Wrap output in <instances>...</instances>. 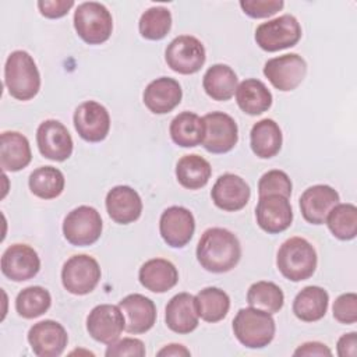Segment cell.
<instances>
[{
  "mask_svg": "<svg viewBox=\"0 0 357 357\" xmlns=\"http://www.w3.org/2000/svg\"><path fill=\"white\" fill-rule=\"evenodd\" d=\"M172 28V14L166 7H151L139 18L138 29L142 38L149 40L163 39Z\"/></svg>",
  "mask_w": 357,
  "mask_h": 357,
  "instance_id": "74e56055",
  "label": "cell"
},
{
  "mask_svg": "<svg viewBox=\"0 0 357 357\" xmlns=\"http://www.w3.org/2000/svg\"><path fill=\"white\" fill-rule=\"evenodd\" d=\"M241 258L238 238L223 227L206 229L197 245V259L204 269L213 273L231 271Z\"/></svg>",
  "mask_w": 357,
  "mask_h": 357,
  "instance_id": "6da1fadb",
  "label": "cell"
},
{
  "mask_svg": "<svg viewBox=\"0 0 357 357\" xmlns=\"http://www.w3.org/2000/svg\"><path fill=\"white\" fill-rule=\"evenodd\" d=\"M52 304L50 293L42 286H29L21 290L15 298V310L20 317L33 319L43 315Z\"/></svg>",
  "mask_w": 357,
  "mask_h": 357,
  "instance_id": "d590c367",
  "label": "cell"
},
{
  "mask_svg": "<svg viewBox=\"0 0 357 357\" xmlns=\"http://www.w3.org/2000/svg\"><path fill=\"white\" fill-rule=\"evenodd\" d=\"M198 318L195 297L192 294L178 293L169 300L165 321L170 331L178 335H187L197 329Z\"/></svg>",
  "mask_w": 357,
  "mask_h": 357,
  "instance_id": "cb8c5ba5",
  "label": "cell"
},
{
  "mask_svg": "<svg viewBox=\"0 0 357 357\" xmlns=\"http://www.w3.org/2000/svg\"><path fill=\"white\" fill-rule=\"evenodd\" d=\"M282 0H241L240 7L251 18H268L283 8Z\"/></svg>",
  "mask_w": 357,
  "mask_h": 357,
  "instance_id": "60d3db41",
  "label": "cell"
},
{
  "mask_svg": "<svg viewBox=\"0 0 357 357\" xmlns=\"http://www.w3.org/2000/svg\"><path fill=\"white\" fill-rule=\"evenodd\" d=\"M119 307L126 321L124 331L128 333H145L156 322V307L151 298L142 294L134 293L126 296L119 303Z\"/></svg>",
  "mask_w": 357,
  "mask_h": 357,
  "instance_id": "44dd1931",
  "label": "cell"
},
{
  "mask_svg": "<svg viewBox=\"0 0 357 357\" xmlns=\"http://www.w3.org/2000/svg\"><path fill=\"white\" fill-rule=\"evenodd\" d=\"M291 180L282 170H269L258 181V195H269L278 194L289 198L291 195Z\"/></svg>",
  "mask_w": 357,
  "mask_h": 357,
  "instance_id": "f35d334b",
  "label": "cell"
},
{
  "mask_svg": "<svg viewBox=\"0 0 357 357\" xmlns=\"http://www.w3.org/2000/svg\"><path fill=\"white\" fill-rule=\"evenodd\" d=\"M139 283L149 291L165 293L178 282L177 268L167 259L153 258L142 264L138 272Z\"/></svg>",
  "mask_w": 357,
  "mask_h": 357,
  "instance_id": "484cf974",
  "label": "cell"
},
{
  "mask_svg": "<svg viewBox=\"0 0 357 357\" xmlns=\"http://www.w3.org/2000/svg\"><path fill=\"white\" fill-rule=\"evenodd\" d=\"M333 318L344 325H351L357 321V294H340L333 303Z\"/></svg>",
  "mask_w": 357,
  "mask_h": 357,
  "instance_id": "ab89813d",
  "label": "cell"
},
{
  "mask_svg": "<svg viewBox=\"0 0 357 357\" xmlns=\"http://www.w3.org/2000/svg\"><path fill=\"white\" fill-rule=\"evenodd\" d=\"M325 223L339 240H353L357 234V208L353 204H337L326 216Z\"/></svg>",
  "mask_w": 357,
  "mask_h": 357,
  "instance_id": "8d00e7d4",
  "label": "cell"
},
{
  "mask_svg": "<svg viewBox=\"0 0 357 357\" xmlns=\"http://www.w3.org/2000/svg\"><path fill=\"white\" fill-rule=\"evenodd\" d=\"M212 174V167L199 155H185L176 165L177 181L188 190H199L206 185Z\"/></svg>",
  "mask_w": 357,
  "mask_h": 357,
  "instance_id": "4dcf8cb0",
  "label": "cell"
},
{
  "mask_svg": "<svg viewBox=\"0 0 357 357\" xmlns=\"http://www.w3.org/2000/svg\"><path fill=\"white\" fill-rule=\"evenodd\" d=\"M247 303L250 307L262 310L268 314H276L282 310L284 294L282 289L273 282H255L247 291Z\"/></svg>",
  "mask_w": 357,
  "mask_h": 357,
  "instance_id": "e575fe53",
  "label": "cell"
},
{
  "mask_svg": "<svg viewBox=\"0 0 357 357\" xmlns=\"http://www.w3.org/2000/svg\"><path fill=\"white\" fill-rule=\"evenodd\" d=\"M165 59L173 71L184 75L195 74L205 63V47L195 36L180 35L167 45Z\"/></svg>",
  "mask_w": 357,
  "mask_h": 357,
  "instance_id": "9c48e42d",
  "label": "cell"
},
{
  "mask_svg": "<svg viewBox=\"0 0 357 357\" xmlns=\"http://www.w3.org/2000/svg\"><path fill=\"white\" fill-rule=\"evenodd\" d=\"M126 328L124 315L119 305L100 304L91 310L86 318V331L96 342L110 344L116 342Z\"/></svg>",
  "mask_w": 357,
  "mask_h": 357,
  "instance_id": "7c38bea8",
  "label": "cell"
},
{
  "mask_svg": "<svg viewBox=\"0 0 357 357\" xmlns=\"http://www.w3.org/2000/svg\"><path fill=\"white\" fill-rule=\"evenodd\" d=\"M102 276L98 261L86 254L68 258L61 269V282L64 289L75 296L91 293Z\"/></svg>",
  "mask_w": 357,
  "mask_h": 357,
  "instance_id": "ba28073f",
  "label": "cell"
},
{
  "mask_svg": "<svg viewBox=\"0 0 357 357\" xmlns=\"http://www.w3.org/2000/svg\"><path fill=\"white\" fill-rule=\"evenodd\" d=\"M282 130L272 119L257 121L250 132L252 152L261 159H269L279 153L282 148Z\"/></svg>",
  "mask_w": 357,
  "mask_h": 357,
  "instance_id": "4316f807",
  "label": "cell"
},
{
  "mask_svg": "<svg viewBox=\"0 0 357 357\" xmlns=\"http://www.w3.org/2000/svg\"><path fill=\"white\" fill-rule=\"evenodd\" d=\"M102 227L99 212L92 206L81 205L64 218L63 234L71 245L86 247L99 240Z\"/></svg>",
  "mask_w": 357,
  "mask_h": 357,
  "instance_id": "52a82bcc",
  "label": "cell"
},
{
  "mask_svg": "<svg viewBox=\"0 0 357 357\" xmlns=\"http://www.w3.org/2000/svg\"><path fill=\"white\" fill-rule=\"evenodd\" d=\"M170 137L173 142L183 148H192L202 142L204 121L192 112L177 114L170 123Z\"/></svg>",
  "mask_w": 357,
  "mask_h": 357,
  "instance_id": "1f68e13d",
  "label": "cell"
},
{
  "mask_svg": "<svg viewBox=\"0 0 357 357\" xmlns=\"http://www.w3.org/2000/svg\"><path fill=\"white\" fill-rule=\"evenodd\" d=\"M337 356L340 357H356L357 356V333L349 332L344 333L337 340Z\"/></svg>",
  "mask_w": 357,
  "mask_h": 357,
  "instance_id": "f6af8a7d",
  "label": "cell"
},
{
  "mask_svg": "<svg viewBox=\"0 0 357 357\" xmlns=\"http://www.w3.org/2000/svg\"><path fill=\"white\" fill-rule=\"evenodd\" d=\"M275 331L276 326L272 314L254 307L241 308L233 319L234 336L248 349L268 346L273 340Z\"/></svg>",
  "mask_w": 357,
  "mask_h": 357,
  "instance_id": "277c9868",
  "label": "cell"
},
{
  "mask_svg": "<svg viewBox=\"0 0 357 357\" xmlns=\"http://www.w3.org/2000/svg\"><path fill=\"white\" fill-rule=\"evenodd\" d=\"M202 146L211 153H226L238 141V128L234 119L223 112H212L202 117Z\"/></svg>",
  "mask_w": 357,
  "mask_h": 357,
  "instance_id": "30bf717a",
  "label": "cell"
},
{
  "mask_svg": "<svg viewBox=\"0 0 357 357\" xmlns=\"http://www.w3.org/2000/svg\"><path fill=\"white\" fill-rule=\"evenodd\" d=\"M238 79L231 67L226 64H213L204 74L202 86L209 98L225 102L236 93Z\"/></svg>",
  "mask_w": 357,
  "mask_h": 357,
  "instance_id": "f546056e",
  "label": "cell"
},
{
  "mask_svg": "<svg viewBox=\"0 0 357 357\" xmlns=\"http://www.w3.org/2000/svg\"><path fill=\"white\" fill-rule=\"evenodd\" d=\"M250 187L244 178L237 174H222L213 184L211 197L213 204L223 211L236 212L243 209L250 201Z\"/></svg>",
  "mask_w": 357,
  "mask_h": 357,
  "instance_id": "d6986e66",
  "label": "cell"
},
{
  "mask_svg": "<svg viewBox=\"0 0 357 357\" xmlns=\"http://www.w3.org/2000/svg\"><path fill=\"white\" fill-rule=\"evenodd\" d=\"M195 230V219L184 206H169L160 215L159 231L163 241L173 247L181 248L190 243Z\"/></svg>",
  "mask_w": 357,
  "mask_h": 357,
  "instance_id": "2e32d148",
  "label": "cell"
},
{
  "mask_svg": "<svg viewBox=\"0 0 357 357\" xmlns=\"http://www.w3.org/2000/svg\"><path fill=\"white\" fill-rule=\"evenodd\" d=\"M183 91L180 84L170 77H160L149 82L144 91L142 99L149 112L166 114L181 102Z\"/></svg>",
  "mask_w": 357,
  "mask_h": 357,
  "instance_id": "7402d4cb",
  "label": "cell"
},
{
  "mask_svg": "<svg viewBox=\"0 0 357 357\" xmlns=\"http://www.w3.org/2000/svg\"><path fill=\"white\" fill-rule=\"evenodd\" d=\"M74 6L73 0H40L38 1V8L40 14L46 18H61Z\"/></svg>",
  "mask_w": 357,
  "mask_h": 357,
  "instance_id": "7bdbcfd3",
  "label": "cell"
},
{
  "mask_svg": "<svg viewBox=\"0 0 357 357\" xmlns=\"http://www.w3.org/2000/svg\"><path fill=\"white\" fill-rule=\"evenodd\" d=\"M236 102L244 113L258 116L271 107L272 93L262 81L248 78L237 85Z\"/></svg>",
  "mask_w": 357,
  "mask_h": 357,
  "instance_id": "83f0119b",
  "label": "cell"
},
{
  "mask_svg": "<svg viewBox=\"0 0 357 357\" xmlns=\"http://www.w3.org/2000/svg\"><path fill=\"white\" fill-rule=\"evenodd\" d=\"M106 209L112 220L119 225H128L141 216L142 201L134 188L116 185L106 195Z\"/></svg>",
  "mask_w": 357,
  "mask_h": 357,
  "instance_id": "603a6c76",
  "label": "cell"
},
{
  "mask_svg": "<svg viewBox=\"0 0 357 357\" xmlns=\"http://www.w3.org/2000/svg\"><path fill=\"white\" fill-rule=\"evenodd\" d=\"M317 252L310 241L303 237L286 240L276 257L279 272L291 282H301L311 278L317 269Z\"/></svg>",
  "mask_w": 357,
  "mask_h": 357,
  "instance_id": "3957f363",
  "label": "cell"
},
{
  "mask_svg": "<svg viewBox=\"0 0 357 357\" xmlns=\"http://www.w3.org/2000/svg\"><path fill=\"white\" fill-rule=\"evenodd\" d=\"M40 269L38 252L26 244L10 245L1 257V272L6 278L14 282L29 280Z\"/></svg>",
  "mask_w": 357,
  "mask_h": 357,
  "instance_id": "ac0fdd59",
  "label": "cell"
},
{
  "mask_svg": "<svg viewBox=\"0 0 357 357\" xmlns=\"http://www.w3.org/2000/svg\"><path fill=\"white\" fill-rule=\"evenodd\" d=\"M255 218L258 226L269 234L284 231L290 227L293 220V211L289 198L278 194L259 197L255 208Z\"/></svg>",
  "mask_w": 357,
  "mask_h": 357,
  "instance_id": "5bb4252c",
  "label": "cell"
},
{
  "mask_svg": "<svg viewBox=\"0 0 357 357\" xmlns=\"http://www.w3.org/2000/svg\"><path fill=\"white\" fill-rule=\"evenodd\" d=\"M145 344L142 340L135 337H124L117 339L116 342L107 344L105 354L107 357H121V356H132V357H144L145 356Z\"/></svg>",
  "mask_w": 357,
  "mask_h": 357,
  "instance_id": "b9f144b4",
  "label": "cell"
},
{
  "mask_svg": "<svg viewBox=\"0 0 357 357\" xmlns=\"http://www.w3.org/2000/svg\"><path fill=\"white\" fill-rule=\"evenodd\" d=\"M29 190L42 199H53L64 190V174L53 166H42L33 170L28 180Z\"/></svg>",
  "mask_w": 357,
  "mask_h": 357,
  "instance_id": "836d02e7",
  "label": "cell"
},
{
  "mask_svg": "<svg viewBox=\"0 0 357 357\" xmlns=\"http://www.w3.org/2000/svg\"><path fill=\"white\" fill-rule=\"evenodd\" d=\"M195 307L201 319L215 324L227 315L230 298L227 293L219 287H205L195 296Z\"/></svg>",
  "mask_w": 357,
  "mask_h": 357,
  "instance_id": "d6a6232c",
  "label": "cell"
},
{
  "mask_svg": "<svg viewBox=\"0 0 357 357\" xmlns=\"http://www.w3.org/2000/svg\"><path fill=\"white\" fill-rule=\"evenodd\" d=\"M300 38V22L290 14L262 22L255 31V42L265 52H279L291 47L297 45Z\"/></svg>",
  "mask_w": 357,
  "mask_h": 357,
  "instance_id": "8992f818",
  "label": "cell"
},
{
  "mask_svg": "<svg viewBox=\"0 0 357 357\" xmlns=\"http://www.w3.org/2000/svg\"><path fill=\"white\" fill-rule=\"evenodd\" d=\"M74 28L85 43L100 45L112 35L113 18L103 4L85 1L74 11Z\"/></svg>",
  "mask_w": 357,
  "mask_h": 357,
  "instance_id": "5b68a950",
  "label": "cell"
},
{
  "mask_svg": "<svg viewBox=\"0 0 357 357\" xmlns=\"http://www.w3.org/2000/svg\"><path fill=\"white\" fill-rule=\"evenodd\" d=\"M339 204V194L326 184H317L307 188L300 197L303 218L311 225H322L331 209Z\"/></svg>",
  "mask_w": 357,
  "mask_h": 357,
  "instance_id": "ffe728a7",
  "label": "cell"
},
{
  "mask_svg": "<svg viewBox=\"0 0 357 357\" xmlns=\"http://www.w3.org/2000/svg\"><path fill=\"white\" fill-rule=\"evenodd\" d=\"M36 144L39 152L46 159L64 162L73 153V138L59 120H45L36 130Z\"/></svg>",
  "mask_w": 357,
  "mask_h": 357,
  "instance_id": "4fadbf2b",
  "label": "cell"
},
{
  "mask_svg": "<svg viewBox=\"0 0 357 357\" xmlns=\"http://www.w3.org/2000/svg\"><path fill=\"white\" fill-rule=\"evenodd\" d=\"M190 350L185 349L183 344H177V343H172L165 346L163 349H160L158 351V356H165V357H180V356H190Z\"/></svg>",
  "mask_w": 357,
  "mask_h": 357,
  "instance_id": "bcb514c9",
  "label": "cell"
},
{
  "mask_svg": "<svg viewBox=\"0 0 357 357\" xmlns=\"http://www.w3.org/2000/svg\"><path fill=\"white\" fill-rule=\"evenodd\" d=\"M32 152L29 141L17 131H4L0 138V167L3 172H20L29 165Z\"/></svg>",
  "mask_w": 357,
  "mask_h": 357,
  "instance_id": "d4e9b609",
  "label": "cell"
},
{
  "mask_svg": "<svg viewBox=\"0 0 357 357\" xmlns=\"http://www.w3.org/2000/svg\"><path fill=\"white\" fill-rule=\"evenodd\" d=\"M4 84L17 100H31L40 89V74L32 56L25 50L13 52L4 66Z\"/></svg>",
  "mask_w": 357,
  "mask_h": 357,
  "instance_id": "7a4b0ae2",
  "label": "cell"
},
{
  "mask_svg": "<svg viewBox=\"0 0 357 357\" xmlns=\"http://www.w3.org/2000/svg\"><path fill=\"white\" fill-rule=\"evenodd\" d=\"M28 342L38 357H59L67 346L68 336L61 324L45 319L31 326Z\"/></svg>",
  "mask_w": 357,
  "mask_h": 357,
  "instance_id": "e0dca14e",
  "label": "cell"
},
{
  "mask_svg": "<svg viewBox=\"0 0 357 357\" xmlns=\"http://www.w3.org/2000/svg\"><path fill=\"white\" fill-rule=\"evenodd\" d=\"M74 127L88 142L103 141L110 130V116L105 106L95 100L81 103L74 112Z\"/></svg>",
  "mask_w": 357,
  "mask_h": 357,
  "instance_id": "9a60e30c",
  "label": "cell"
},
{
  "mask_svg": "<svg viewBox=\"0 0 357 357\" xmlns=\"http://www.w3.org/2000/svg\"><path fill=\"white\" fill-rule=\"evenodd\" d=\"M328 304L329 296L326 290L319 286H307L294 297L293 312L304 322H315L325 317Z\"/></svg>",
  "mask_w": 357,
  "mask_h": 357,
  "instance_id": "f1b7e54d",
  "label": "cell"
},
{
  "mask_svg": "<svg viewBox=\"0 0 357 357\" xmlns=\"http://www.w3.org/2000/svg\"><path fill=\"white\" fill-rule=\"evenodd\" d=\"M307 74V63L297 53L269 59L264 66V75L282 92L296 89Z\"/></svg>",
  "mask_w": 357,
  "mask_h": 357,
  "instance_id": "8fae6325",
  "label": "cell"
},
{
  "mask_svg": "<svg viewBox=\"0 0 357 357\" xmlns=\"http://www.w3.org/2000/svg\"><path fill=\"white\" fill-rule=\"evenodd\" d=\"M293 354L294 356H307V357H311V356L331 357L332 351L326 344H324L321 342H307V343H303L301 346H298Z\"/></svg>",
  "mask_w": 357,
  "mask_h": 357,
  "instance_id": "ee69618b",
  "label": "cell"
}]
</instances>
